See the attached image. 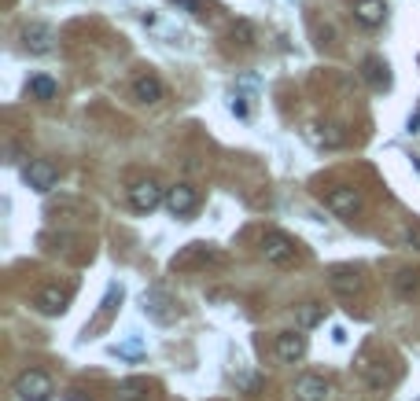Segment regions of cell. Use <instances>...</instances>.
I'll return each instance as SVG.
<instances>
[{
  "label": "cell",
  "instance_id": "12",
  "mask_svg": "<svg viewBox=\"0 0 420 401\" xmlns=\"http://www.w3.org/2000/svg\"><path fill=\"white\" fill-rule=\"evenodd\" d=\"M166 206H170V214H173V217L192 214V210L199 206L196 188H192V184H177V188H170V191H166Z\"/></svg>",
  "mask_w": 420,
  "mask_h": 401
},
{
  "label": "cell",
  "instance_id": "23",
  "mask_svg": "<svg viewBox=\"0 0 420 401\" xmlns=\"http://www.w3.org/2000/svg\"><path fill=\"white\" fill-rule=\"evenodd\" d=\"M413 287H416V280H413V272H402V280H398V291H402V295H409V291H413Z\"/></svg>",
  "mask_w": 420,
  "mask_h": 401
},
{
  "label": "cell",
  "instance_id": "18",
  "mask_svg": "<svg viewBox=\"0 0 420 401\" xmlns=\"http://www.w3.org/2000/svg\"><path fill=\"white\" fill-rule=\"evenodd\" d=\"M328 284H332V291H339V295H354V291H362L358 272L347 269V265H335V269H332V276H328Z\"/></svg>",
  "mask_w": 420,
  "mask_h": 401
},
{
  "label": "cell",
  "instance_id": "1",
  "mask_svg": "<svg viewBox=\"0 0 420 401\" xmlns=\"http://www.w3.org/2000/svg\"><path fill=\"white\" fill-rule=\"evenodd\" d=\"M262 258H266L269 265H277V269H288V265L299 262V247H295L292 236L269 229V232L262 236Z\"/></svg>",
  "mask_w": 420,
  "mask_h": 401
},
{
  "label": "cell",
  "instance_id": "21",
  "mask_svg": "<svg viewBox=\"0 0 420 401\" xmlns=\"http://www.w3.org/2000/svg\"><path fill=\"white\" fill-rule=\"evenodd\" d=\"M233 41H240L244 48H251V44H254V30H251L247 23H236V26H233Z\"/></svg>",
  "mask_w": 420,
  "mask_h": 401
},
{
  "label": "cell",
  "instance_id": "13",
  "mask_svg": "<svg viewBox=\"0 0 420 401\" xmlns=\"http://www.w3.org/2000/svg\"><path fill=\"white\" fill-rule=\"evenodd\" d=\"M325 206L332 214H339V217H354V210L362 206V199H358V191H354V188H332L325 196Z\"/></svg>",
  "mask_w": 420,
  "mask_h": 401
},
{
  "label": "cell",
  "instance_id": "2",
  "mask_svg": "<svg viewBox=\"0 0 420 401\" xmlns=\"http://www.w3.org/2000/svg\"><path fill=\"white\" fill-rule=\"evenodd\" d=\"M15 394H19V401H48L56 394V387H52V379H48L44 372L30 368V372H23L19 379H15Z\"/></svg>",
  "mask_w": 420,
  "mask_h": 401
},
{
  "label": "cell",
  "instance_id": "20",
  "mask_svg": "<svg viewBox=\"0 0 420 401\" xmlns=\"http://www.w3.org/2000/svg\"><path fill=\"white\" fill-rule=\"evenodd\" d=\"M317 320H321V310L314 306V302H306V306L299 310V324H302V328H314Z\"/></svg>",
  "mask_w": 420,
  "mask_h": 401
},
{
  "label": "cell",
  "instance_id": "26",
  "mask_svg": "<svg viewBox=\"0 0 420 401\" xmlns=\"http://www.w3.org/2000/svg\"><path fill=\"white\" fill-rule=\"evenodd\" d=\"M4 4H8V8H11V4H15V0H4Z\"/></svg>",
  "mask_w": 420,
  "mask_h": 401
},
{
  "label": "cell",
  "instance_id": "7",
  "mask_svg": "<svg viewBox=\"0 0 420 401\" xmlns=\"http://www.w3.org/2000/svg\"><path fill=\"white\" fill-rule=\"evenodd\" d=\"M23 44H26V52H34V56H48L56 48V34H52V26H44V23H30L23 30Z\"/></svg>",
  "mask_w": 420,
  "mask_h": 401
},
{
  "label": "cell",
  "instance_id": "24",
  "mask_svg": "<svg viewBox=\"0 0 420 401\" xmlns=\"http://www.w3.org/2000/svg\"><path fill=\"white\" fill-rule=\"evenodd\" d=\"M173 4H181V8L192 11V15H203V0H173Z\"/></svg>",
  "mask_w": 420,
  "mask_h": 401
},
{
  "label": "cell",
  "instance_id": "11",
  "mask_svg": "<svg viewBox=\"0 0 420 401\" xmlns=\"http://www.w3.org/2000/svg\"><path fill=\"white\" fill-rule=\"evenodd\" d=\"M332 387H328V379H321L314 372H306L295 379V401H328Z\"/></svg>",
  "mask_w": 420,
  "mask_h": 401
},
{
  "label": "cell",
  "instance_id": "15",
  "mask_svg": "<svg viewBox=\"0 0 420 401\" xmlns=\"http://www.w3.org/2000/svg\"><path fill=\"white\" fill-rule=\"evenodd\" d=\"M163 82H159V77L155 74H140L137 77V82H133V96H137V100L140 103H159V100H163Z\"/></svg>",
  "mask_w": 420,
  "mask_h": 401
},
{
  "label": "cell",
  "instance_id": "25",
  "mask_svg": "<svg viewBox=\"0 0 420 401\" xmlns=\"http://www.w3.org/2000/svg\"><path fill=\"white\" fill-rule=\"evenodd\" d=\"M233 115H236V118H247V103H244V96H233Z\"/></svg>",
  "mask_w": 420,
  "mask_h": 401
},
{
  "label": "cell",
  "instance_id": "3",
  "mask_svg": "<svg viewBox=\"0 0 420 401\" xmlns=\"http://www.w3.org/2000/svg\"><path fill=\"white\" fill-rule=\"evenodd\" d=\"M210 262L221 265V262H225V254L214 250L210 243H188V247L170 262V269H173V272H177V269H203V265H210Z\"/></svg>",
  "mask_w": 420,
  "mask_h": 401
},
{
  "label": "cell",
  "instance_id": "8",
  "mask_svg": "<svg viewBox=\"0 0 420 401\" xmlns=\"http://www.w3.org/2000/svg\"><path fill=\"white\" fill-rule=\"evenodd\" d=\"M23 177H26V184L34 188V191H52L56 181H59V170L52 163H44V158H37V163H30L23 170Z\"/></svg>",
  "mask_w": 420,
  "mask_h": 401
},
{
  "label": "cell",
  "instance_id": "4",
  "mask_svg": "<svg viewBox=\"0 0 420 401\" xmlns=\"http://www.w3.org/2000/svg\"><path fill=\"white\" fill-rule=\"evenodd\" d=\"M376 357V350L369 346L365 354L358 357V376L369 383L373 390H383V387H391L395 383V368H383V361H373Z\"/></svg>",
  "mask_w": 420,
  "mask_h": 401
},
{
  "label": "cell",
  "instance_id": "22",
  "mask_svg": "<svg viewBox=\"0 0 420 401\" xmlns=\"http://www.w3.org/2000/svg\"><path fill=\"white\" fill-rule=\"evenodd\" d=\"M115 354H122V357H137V354H144V339H129V343L115 346Z\"/></svg>",
  "mask_w": 420,
  "mask_h": 401
},
{
  "label": "cell",
  "instance_id": "5",
  "mask_svg": "<svg viewBox=\"0 0 420 401\" xmlns=\"http://www.w3.org/2000/svg\"><path fill=\"white\" fill-rule=\"evenodd\" d=\"M144 313H148L152 320H159V324H173V320H177V306H173L170 291H163V287L144 291Z\"/></svg>",
  "mask_w": 420,
  "mask_h": 401
},
{
  "label": "cell",
  "instance_id": "6",
  "mask_svg": "<svg viewBox=\"0 0 420 401\" xmlns=\"http://www.w3.org/2000/svg\"><path fill=\"white\" fill-rule=\"evenodd\" d=\"M166 196H163V188H159V181H137L133 188H129V203H133V210H140V214H152L159 203H163Z\"/></svg>",
  "mask_w": 420,
  "mask_h": 401
},
{
  "label": "cell",
  "instance_id": "10",
  "mask_svg": "<svg viewBox=\"0 0 420 401\" xmlns=\"http://www.w3.org/2000/svg\"><path fill=\"white\" fill-rule=\"evenodd\" d=\"M67 302H70V291L67 287H41L37 291V298H34V306L44 313V317H59L63 310H67Z\"/></svg>",
  "mask_w": 420,
  "mask_h": 401
},
{
  "label": "cell",
  "instance_id": "19",
  "mask_svg": "<svg viewBox=\"0 0 420 401\" xmlns=\"http://www.w3.org/2000/svg\"><path fill=\"white\" fill-rule=\"evenodd\" d=\"M59 92V85L52 82L48 74H37V77H30V96L34 100H52V96Z\"/></svg>",
  "mask_w": 420,
  "mask_h": 401
},
{
  "label": "cell",
  "instance_id": "17",
  "mask_svg": "<svg viewBox=\"0 0 420 401\" xmlns=\"http://www.w3.org/2000/svg\"><path fill=\"white\" fill-rule=\"evenodd\" d=\"M362 74H365V82L373 89H391V74H387V63L380 56H369L362 63Z\"/></svg>",
  "mask_w": 420,
  "mask_h": 401
},
{
  "label": "cell",
  "instance_id": "14",
  "mask_svg": "<svg viewBox=\"0 0 420 401\" xmlns=\"http://www.w3.org/2000/svg\"><path fill=\"white\" fill-rule=\"evenodd\" d=\"M306 354V335L302 331H284L277 335V357L280 361H299Z\"/></svg>",
  "mask_w": 420,
  "mask_h": 401
},
{
  "label": "cell",
  "instance_id": "9",
  "mask_svg": "<svg viewBox=\"0 0 420 401\" xmlns=\"http://www.w3.org/2000/svg\"><path fill=\"white\" fill-rule=\"evenodd\" d=\"M350 15H354V23H362L365 30H376L387 19V4H383V0H354Z\"/></svg>",
  "mask_w": 420,
  "mask_h": 401
},
{
  "label": "cell",
  "instance_id": "16",
  "mask_svg": "<svg viewBox=\"0 0 420 401\" xmlns=\"http://www.w3.org/2000/svg\"><path fill=\"white\" fill-rule=\"evenodd\" d=\"M148 394H152V383L140 379V376L122 379L118 387H115V401H148Z\"/></svg>",
  "mask_w": 420,
  "mask_h": 401
}]
</instances>
